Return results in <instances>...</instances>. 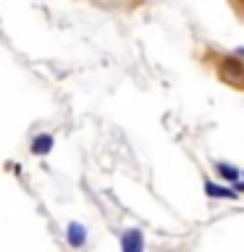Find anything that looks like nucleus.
<instances>
[{"label":"nucleus","instance_id":"39448f33","mask_svg":"<svg viewBox=\"0 0 244 252\" xmlns=\"http://www.w3.org/2000/svg\"><path fill=\"white\" fill-rule=\"evenodd\" d=\"M215 171H218V176L223 179V181H228V184H234V181H239V179H242L239 168H236V165H228V163H218V165H215Z\"/></svg>","mask_w":244,"mask_h":252},{"label":"nucleus","instance_id":"20e7f679","mask_svg":"<svg viewBox=\"0 0 244 252\" xmlns=\"http://www.w3.org/2000/svg\"><path fill=\"white\" fill-rule=\"evenodd\" d=\"M55 145V139L50 137V134H39V137H34V142H31V155H47L53 150Z\"/></svg>","mask_w":244,"mask_h":252},{"label":"nucleus","instance_id":"f257e3e1","mask_svg":"<svg viewBox=\"0 0 244 252\" xmlns=\"http://www.w3.org/2000/svg\"><path fill=\"white\" fill-rule=\"evenodd\" d=\"M121 250L123 252H142L145 250V236H142L139 228H129L121 236Z\"/></svg>","mask_w":244,"mask_h":252},{"label":"nucleus","instance_id":"7ed1b4c3","mask_svg":"<svg viewBox=\"0 0 244 252\" xmlns=\"http://www.w3.org/2000/svg\"><path fill=\"white\" fill-rule=\"evenodd\" d=\"M205 194L208 197H213V200H236V189H228V187H223V184H213V181H208L205 184Z\"/></svg>","mask_w":244,"mask_h":252},{"label":"nucleus","instance_id":"f03ea898","mask_svg":"<svg viewBox=\"0 0 244 252\" xmlns=\"http://www.w3.org/2000/svg\"><path fill=\"white\" fill-rule=\"evenodd\" d=\"M66 239H68L71 247H84V244H87V226L71 220V223L66 226Z\"/></svg>","mask_w":244,"mask_h":252}]
</instances>
